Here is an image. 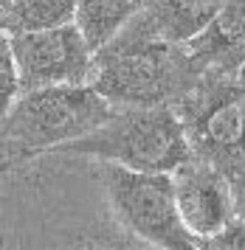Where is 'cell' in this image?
Here are the masks:
<instances>
[{"label":"cell","instance_id":"obj_14","mask_svg":"<svg viewBox=\"0 0 245 250\" xmlns=\"http://www.w3.org/2000/svg\"><path fill=\"white\" fill-rule=\"evenodd\" d=\"M231 191H234V216L245 219V171L231 180Z\"/></svg>","mask_w":245,"mask_h":250},{"label":"cell","instance_id":"obj_5","mask_svg":"<svg viewBox=\"0 0 245 250\" xmlns=\"http://www.w3.org/2000/svg\"><path fill=\"white\" fill-rule=\"evenodd\" d=\"M101 180L116 219L135 239L158 250H200L197 239L180 222L169 174H135L104 166Z\"/></svg>","mask_w":245,"mask_h":250},{"label":"cell","instance_id":"obj_1","mask_svg":"<svg viewBox=\"0 0 245 250\" xmlns=\"http://www.w3.org/2000/svg\"><path fill=\"white\" fill-rule=\"evenodd\" d=\"M200 82L183 48L119 34L93 59L90 87L113 110L175 107Z\"/></svg>","mask_w":245,"mask_h":250},{"label":"cell","instance_id":"obj_6","mask_svg":"<svg viewBox=\"0 0 245 250\" xmlns=\"http://www.w3.org/2000/svg\"><path fill=\"white\" fill-rule=\"evenodd\" d=\"M9 48L20 79V93L45 87H79L90 84L93 79L96 54L74 25L34 34H9Z\"/></svg>","mask_w":245,"mask_h":250},{"label":"cell","instance_id":"obj_17","mask_svg":"<svg viewBox=\"0 0 245 250\" xmlns=\"http://www.w3.org/2000/svg\"><path fill=\"white\" fill-rule=\"evenodd\" d=\"M237 82H240V84H243V87H245V65H243V68H240V73H237Z\"/></svg>","mask_w":245,"mask_h":250},{"label":"cell","instance_id":"obj_19","mask_svg":"<svg viewBox=\"0 0 245 250\" xmlns=\"http://www.w3.org/2000/svg\"><path fill=\"white\" fill-rule=\"evenodd\" d=\"M243 90H245V87H243Z\"/></svg>","mask_w":245,"mask_h":250},{"label":"cell","instance_id":"obj_10","mask_svg":"<svg viewBox=\"0 0 245 250\" xmlns=\"http://www.w3.org/2000/svg\"><path fill=\"white\" fill-rule=\"evenodd\" d=\"M138 12L133 0H76L74 12V28L88 42L93 54H99L104 45H110L133 14Z\"/></svg>","mask_w":245,"mask_h":250},{"label":"cell","instance_id":"obj_11","mask_svg":"<svg viewBox=\"0 0 245 250\" xmlns=\"http://www.w3.org/2000/svg\"><path fill=\"white\" fill-rule=\"evenodd\" d=\"M76 0H14L9 34H34L74 25Z\"/></svg>","mask_w":245,"mask_h":250},{"label":"cell","instance_id":"obj_12","mask_svg":"<svg viewBox=\"0 0 245 250\" xmlns=\"http://www.w3.org/2000/svg\"><path fill=\"white\" fill-rule=\"evenodd\" d=\"M17 96H20V79H17V68L11 59L9 37H0V129L6 124Z\"/></svg>","mask_w":245,"mask_h":250},{"label":"cell","instance_id":"obj_3","mask_svg":"<svg viewBox=\"0 0 245 250\" xmlns=\"http://www.w3.org/2000/svg\"><path fill=\"white\" fill-rule=\"evenodd\" d=\"M56 152L93 158L135 174H172L192 158L175 107L116 110L99 129Z\"/></svg>","mask_w":245,"mask_h":250},{"label":"cell","instance_id":"obj_16","mask_svg":"<svg viewBox=\"0 0 245 250\" xmlns=\"http://www.w3.org/2000/svg\"><path fill=\"white\" fill-rule=\"evenodd\" d=\"M11 169H14V163H11V160H0V177H3L6 171H11Z\"/></svg>","mask_w":245,"mask_h":250},{"label":"cell","instance_id":"obj_2","mask_svg":"<svg viewBox=\"0 0 245 250\" xmlns=\"http://www.w3.org/2000/svg\"><path fill=\"white\" fill-rule=\"evenodd\" d=\"M116 113L90 84L20 93L0 129V160L20 166L90 135Z\"/></svg>","mask_w":245,"mask_h":250},{"label":"cell","instance_id":"obj_4","mask_svg":"<svg viewBox=\"0 0 245 250\" xmlns=\"http://www.w3.org/2000/svg\"><path fill=\"white\" fill-rule=\"evenodd\" d=\"M192 158L234 180L245 171V90L237 79L200 76L175 104Z\"/></svg>","mask_w":245,"mask_h":250},{"label":"cell","instance_id":"obj_18","mask_svg":"<svg viewBox=\"0 0 245 250\" xmlns=\"http://www.w3.org/2000/svg\"><path fill=\"white\" fill-rule=\"evenodd\" d=\"M133 3H135V9H141V6H144L147 0H133Z\"/></svg>","mask_w":245,"mask_h":250},{"label":"cell","instance_id":"obj_8","mask_svg":"<svg viewBox=\"0 0 245 250\" xmlns=\"http://www.w3.org/2000/svg\"><path fill=\"white\" fill-rule=\"evenodd\" d=\"M183 51L197 76L237 79L245 65V0H225L206 31Z\"/></svg>","mask_w":245,"mask_h":250},{"label":"cell","instance_id":"obj_13","mask_svg":"<svg viewBox=\"0 0 245 250\" xmlns=\"http://www.w3.org/2000/svg\"><path fill=\"white\" fill-rule=\"evenodd\" d=\"M197 248L200 250H245V219L234 216L220 233H214L212 239H200Z\"/></svg>","mask_w":245,"mask_h":250},{"label":"cell","instance_id":"obj_7","mask_svg":"<svg viewBox=\"0 0 245 250\" xmlns=\"http://www.w3.org/2000/svg\"><path fill=\"white\" fill-rule=\"evenodd\" d=\"M169 177L180 222L197 242L212 239L234 219V191L223 171L197 158H189Z\"/></svg>","mask_w":245,"mask_h":250},{"label":"cell","instance_id":"obj_15","mask_svg":"<svg viewBox=\"0 0 245 250\" xmlns=\"http://www.w3.org/2000/svg\"><path fill=\"white\" fill-rule=\"evenodd\" d=\"M11 9H14V0H0V37H6V34H9Z\"/></svg>","mask_w":245,"mask_h":250},{"label":"cell","instance_id":"obj_9","mask_svg":"<svg viewBox=\"0 0 245 250\" xmlns=\"http://www.w3.org/2000/svg\"><path fill=\"white\" fill-rule=\"evenodd\" d=\"M223 3L225 0H147L122 31L172 48H186L206 31Z\"/></svg>","mask_w":245,"mask_h":250}]
</instances>
